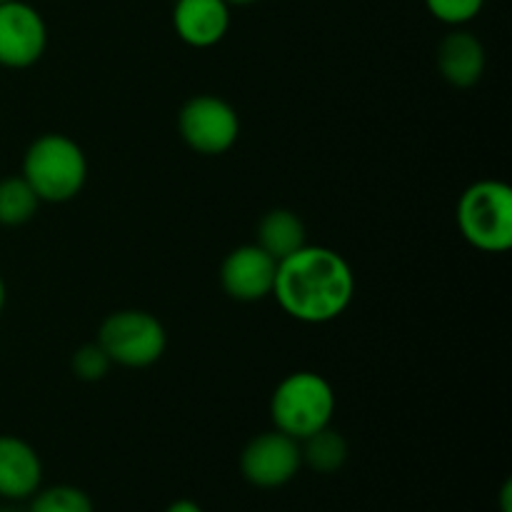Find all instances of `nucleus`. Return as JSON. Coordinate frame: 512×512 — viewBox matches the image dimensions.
<instances>
[{
    "label": "nucleus",
    "mask_w": 512,
    "mask_h": 512,
    "mask_svg": "<svg viewBox=\"0 0 512 512\" xmlns=\"http://www.w3.org/2000/svg\"><path fill=\"white\" fill-rule=\"evenodd\" d=\"M273 298L293 320L308 325L330 323L353 303L355 273L338 250L303 245L278 260Z\"/></svg>",
    "instance_id": "nucleus-1"
},
{
    "label": "nucleus",
    "mask_w": 512,
    "mask_h": 512,
    "mask_svg": "<svg viewBox=\"0 0 512 512\" xmlns=\"http://www.w3.org/2000/svg\"><path fill=\"white\" fill-rule=\"evenodd\" d=\"M20 175L40 203H68L88 183V158L68 135L45 133L25 150Z\"/></svg>",
    "instance_id": "nucleus-2"
},
{
    "label": "nucleus",
    "mask_w": 512,
    "mask_h": 512,
    "mask_svg": "<svg viewBox=\"0 0 512 512\" xmlns=\"http://www.w3.org/2000/svg\"><path fill=\"white\" fill-rule=\"evenodd\" d=\"M335 415V390L323 375L298 370L285 375L270 398V418L275 430L300 440L328 428Z\"/></svg>",
    "instance_id": "nucleus-3"
},
{
    "label": "nucleus",
    "mask_w": 512,
    "mask_h": 512,
    "mask_svg": "<svg viewBox=\"0 0 512 512\" xmlns=\"http://www.w3.org/2000/svg\"><path fill=\"white\" fill-rule=\"evenodd\" d=\"M458 230L480 253H508L512 245V188L503 180H478L458 200Z\"/></svg>",
    "instance_id": "nucleus-4"
},
{
    "label": "nucleus",
    "mask_w": 512,
    "mask_h": 512,
    "mask_svg": "<svg viewBox=\"0 0 512 512\" xmlns=\"http://www.w3.org/2000/svg\"><path fill=\"white\" fill-rule=\"evenodd\" d=\"M95 343L105 350L110 363L120 368H150L168 348V333L153 313L115 310L100 323Z\"/></svg>",
    "instance_id": "nucleus-5"
},
{
    "label": "nucleus",
    "mask_w": 512,
    "mask_h": 512,
    "mask_svg": "<svg viewBox=\"0 0 512 512\" xmlns=\"http://www.w3.org/2000/svg\"><path fill=\"white\" fill-rule=\"evenodd\" d=\"M178 130L183 143L200 155H223L238 143L240 118L228 100L195 95L180 108Z\"/></svg>",
    "instance_id": "nucleus-6"
},
{
    "label": "nucleus",
    "mask_w": 512,
    "mask_h": 512,
    "mask_svg": "<svg viewBox=\"0 0 512 512\" xmlns=\"http://www.w3.org/2000/svg\"><path fill=\"white\" fill-rule=\"evenodd\" d=\"M303 468L300 443L280 430L260 433L240 455V473L255 488H283Z\"/></svg>",
    "instance_id": "nucleus-7"
},
{
    "label": "nucleus",
    "mask_w": 512,
    "mask_h": 512,
    "mask_svg": "<svg viewBox=\"0 0 512 512\" xmlns=\"http://www.w3.org/2000/svg\"><path fill=\"white\" fill-rule=\"evenodd\" d=\"M48 48V25L33 5L23 0L0 3V65L25 70L38 63Z\"/></svg>",
    "instance_id": "nucleus-8"
},
{
    "label": "nucleus",
    "mask_w": 512,
    "mask_h": 512,
    "mask_svg": "<svg viewBox=\"0 0 512 512\" xmlns=\"http://www.w3.org/2000/svg\"><path fill=\"white\" fill-rule=\"evenodd\" d=\"M278 260L270 258L260 245H240L225 255L220 265V285L225 295L238 303H258L273 295Z\"/></svg>",
    "instance_id": "nucleus-9"
},
{
    "label": "nucleus",
    "mask_w": 512,
    "mask_h": 512,
    "mask_svg": "<svg viewBox=\"0 0 512 512\" xmlns=\"http://www.w3.org/2000/svg\"><path fill=\"white\" fill-rule=\"evenodd\" d=\"M173 28L190 48H213L230 30V5L225 0H175Z\"/></svg>",
    "instance_id": "nucleus-10"
},
{
    "label": "nucleus",
    "mask_w": 512,
    "mask_h": 512,
    "mask_svg": "<svg viewBox=\"0 0 512 512\" xmlns=\"http://www.w3.org/2000/svg\"><path fill=\"white\" fill-rule=\"evenodd\" d=\"M43 480V463L30 443L15 435H0V498H33Z\"/></svg>",
    "instance_id": "nucleus-11"
},
{
    "label": "nucleus",
    "mask_w": 512,
    "mask_h": 512,
    "mask_svg": "<svg viewBox=\"0 0 512 512\" xmlns=\"http://www.w3.org/2000/svg\"><path fill=\"white\" fill-rule=\"evenodd\" d=\"M438 70L445 83L473 88L485 73V48L468 30H453L438 45Z\"/></svg>",
    "instance_id": "nucleus-12"
},
{
    "label": "nucleus",
    "mask_w": 512,
    "mask_h": 512,
    "mask_svg": "<svg viewBox=\"0 0 512 512\" xmlns=\"http://www.w3.org/2000/svg\"><path fill=\"white\" fill-rule=\"evenodd\" d=\"M305 225L293 210L288 208H273L260 218L258 223V243L270 258L283 260L308 245L305 240Z\"/></svg>",
    "instance_id": "nucleus-13"
},
{
    "label": "nucleus",
    "mask_w": 512,
    "mask_h": 512,
    "mask_svg": "<svg viewBox=\"0 0 512 512\" xmlns=\"http://www.w3.org/2000/svg\"><path fill=\"white\" fill-rule=\"evenodd\" d=\"M300 455H303V465L313 468L315 473H335L348 460V443L338 430L328 425L310 438L300 440Z\"/></svg>",
    "instance_id": "nucleus-14"
},
{
    "label": "nucleus",
    "mask_w": 512,
    "mask_h": 512,
    "mask_svg": "<svg viewBox=\"0 0 512 512\" xmlns=\"http://www.w3.org/2000/svg\"><path fill=\"white\" fill-rule=\"evenodd\" d=\"M38 208L40 198L25 183L23 175H10L0 180V225L18 228V225L30 223Z\"/></svg>",
    "instance_id": "nucleus-15"
},
{
    "label": "nucleus",
    "mask_w": 512,
    "mask_h": 512,
    "mask_svg": "<svg viewBox=\"0 0 512 512\" xmlns=\"http://www.w3.org/2000/svg\"><path fill=\"white\" fill-rule=\"evenodd\" d=\"M30 512H93V500L73 485H53L33 495Z\"/></svg>",
    "instance_id": "nucleus-16"
},
{
    "label": "nucleus",
    "mask_w": 512,
    "mask_h": 512,
    "mask_svg": "<svg viewBox=\"0 0 512 512\" xmlns=\"http://www.w3.org/2000/svg\"><path fill=\"white\" fill-rule=\"evenodd\" d=\"M70 368L85 383H98V380H103L110 373L113 363H110V358L98 343H85L73 353Z\"/></svg>",
    "instance_id": "nucleus-17"
},
{
    "label": "nucleus",
    "mask_w": 512,
    "mask_h": 512,
    "mask_svg": "<svg viewBox=\"0 0 512 512\" xmlns=\"http://www.w3.org/2000/svg\"><path fill=\"white\" fill-rule=\"evenodd\" d=\"M483 5L485 0H425L428 13L440 23L453 25V28H460V25L478 18Z\"/></svg>",
    "instance_id": "nucleus-18"
},
{
    "label": "nucleus",
    "mask_w": 512,
    "mask_h": 512,
    "mask_svg": "<svg viewBox=\"0 0 512 512\" xmlns=\"http://www.w3.org/2000/svg\"><path fill=\"white\" fill-rule=\"evenodd\" d=\"M165 512H203V510H200V505L193 503V500H175V503L168 505V510Z\"/></svg>",
    "instance_id": "nucleus-19"
},
{
    "label": "nucleus",
    "mask_w": 512,
    "mask_h": 512,
    "mask_svg": "<svg viewBox=\"0 0 512 512\" xmlns=\"http://www.w3.org/2000/svg\"><path fill=\"white\" fill-rule=\"evenodd\" d=\"M510 493H512V483L508 480V483L503 485V512H512L510 510Z\"/></svg>",
    "instance_id": "nucleus-20"
},
{
    "label": "nucleus",
    "mask_w": 512,
    "mask_h": 512,
    "mask_svg": "<svg viewBox=\"0 0 512 512\" xmlns=\"http://www.w3.org/2000/svg\"><path fill=\"white\" fill-rule=\"evenodd\" d=\"M5 298H8V290H5V280L3 275H0V313H3L5 308Z\"/></svg>",
    "instance_id": "nucleus-21"
},
{
    "label": "nucleus",
    "mask_w": 512,
    "mask_h": 512,
    "mask_svg": "<svg viewBox=\"0 0 512 512\" xmlns=\"http://www.w3.org/2000/svg\"><path fill=\"white\" fill-rule=\"evenodd\" d=\"M225 3L233 8V5H253V3H258V0H225Z\"/></svg>",
    "instance_id": "nucleus-22"
},
{
    "label": "nucleus",
    "mask_w": 512,
    "mask_h": 512,
    "mask_svg": "<svg viewBox=\"0 0 512 512\" xmlns=\"http://www.w3.org/2000/svg\"><path fill=\"white\" fill-rule=\"evenodd\" d=\"M0 512H13V510H0Z\"/></svg>",
    "instance_id": "nucleus-23"
},
{
    "label": "nucleus",
    "mask_w": 512,
    "mask_h": 512,
    "mask_svg": "<svg viewBox=\"0 0 512 512\" xmlns=\"http://www.w3.org/2000/svg\"><path fill=\"white\" fill-rule=\"evenodd\" d=\"M0 3H8V0H0Z\"/></svg>",
    "instance_id": "nucleus-24"
}]
</instances>
